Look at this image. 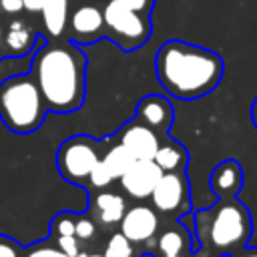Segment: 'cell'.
<instances>
[{
	"instance_id": "cell-1",
	"label": "cell",
	"mask_w": 257,
	"mask_h": 257,
	"mask_svg": "<svg viewBox=\"0 0 257 257\" xmlns=\"http://www.w3.org/2000/svg\"><path fill=\"white\" fill-rule=\"evenodd\" d=\"M32 78L52 112H72L82 106L86 92V58L74 42L54 38L42 42L32 58Z\"/></svg>"
},
{
	"instance_id": "cell-2",
	"label": "cell",
	"mask_w": 257,
	"mask_h": 257,
	"mask_svg": "<svg viewBox=\"0 0 257 257\" xmlns=\"http://www.w3.org/2000/svg\"><path fill=\"white\" fill-rule=\"evenodd\" d=\"M223 70L225 66L217 52L185 40L165 42L155 56V72L161 86L181 100L201 98L215 90Z\"/></svg>"
},
{
	"instance_id": "cell-3",
	"label": "cell",
	"mask_w": 257,
	"mask_h": 257,
	"mask_svg": "<svg viewBox=\"0 0 257 257\" xmlns=\"http://www.w3.org/2000/svg\"><path fill=\"white\" fill-rule=\"evenodd\" d=\"M197 237L201 245L215 253H233L245 245L251 235V217L235 197H223L213 207L195 215Z\"/></svg>"
},
{
	"instance_id": "cell-4",
	"label": "cell",
	"mask_w": 257,
	"mask_h": 257,
	"mask_svg": "<svg viewBox=\"0 0 257 257\" xmlns=\"http://www.w3.org/2000/svg\"><path fill=\"white\" fill-rule=\"evenodd\" d=\"M46 102L32 74H16L0 82V118L18 135L36 131L46 116Z\"/></svg>"
},
{
	"instance_id": "cell-5",
	"label": "cell",
	"mask_w": 257,
	"mask_h": 257,
	"mask_svg": "<svg viewBox=\"0 0 257 257\" xmlns=\"http://www.w3.org/2000/svg\"><path fill=\"white\" fill-rule=\"evenodd\" d=\"M102 16H104V38L112 40L124 52H133L141 48L153 32L149 14L137 12L116 0H106L102 4Z\"/></svg>"
},
{
	"instance_id": "cell-6",
	"label": "cell",
	"mask_w": 257,
	"mask_h": 257,
	"mask_svg": "<svg viewBox=\"0 0 257 257\" xmlns=\"http://www.w3.org/2000/svg\"><path fill=\"white\" fill-rule=\"evenodd\" d=\"M100 161L96 143L84 135L66 139L58 153H56V165L60 175L76 185H86L88 175L94 169V165Z\"/></svg>"
},
{
	"instance_id": "cell-7",
	"label": "cell",
	"mask_w": 257,
	"mask_h": 257,
	"mask_svg": "<svg viewBox=\"0 0 257 257\" xmlns=\"http://www.w3.org/2000/svg\"><path fill=\"white\" fill-rule=\"evenodd\" d=\"M68 40L74 44H92L104 36V16L102 4L98 0L78 2L68 14L66 22Z\"/></svg>"
},
{
	"instance_id": "cell-8",
	"label": "cell",
	"mask_w": 257,
	"mask_h": 257,
	"mask_svg": "<svg viewBox=\"0 0 257 257\" xmlns=\"http://www.w3.org/2000/svg\"><path fill=\"white\" fill-rule=\"evenodd\" d=\"M153 207L163 215H177L189 207V185L183 171L163 173L151 193Z\"/></svg>"
},
{
	"instance_id": "cell-9",
	"label": "cell",
	"mask_w": 257,
	"mask_h": 257,
	"mask_svg": "<svg viewBox=\"0 0 257 257\" xmlns=\"http://www.w3.org/2000/svg\"><path fill=\"white\" fill-rule=\"evenodd\" d=\"M163 171L153 159H135V163L120 177L122 189L133 199H149Z\"/></svg>"
},
{
	"instance_id": "cell-10",
	"label": "cell",
	"mask_w": 257,
	"mask_h": 257,
	"mask_svg": "<svg viewBox=\"0 0 257 257\" xmlns=\"http://www.w3.org/2000/svg\"><path fill=\"white\" fill-rule=\"evenodd\" d=\"M118 143L135 157V159H153L161 139L157 135V131H153L151 126H147L143 120L135 118L131 122H126L120 133H118Z\"/></svg>"
},
{
	"instance_id": "cell-11",
	"label": "cell",
	"mask_w": 257,
	"mask_h": 257,
	"mask_svg": "<svg viewBox=\"0 0 257 257\" xmlns=\"http://www.w3.org/2000/svg\"><path fill=\"white\" fill-rule=\"evenodd\" d=\"M120 223V233L131 243H145L153 239L159 231V217L153 207L147 205H135L124 211Z\"/></svg>"
},
{
	"instance_id": "cell-12",
	"label": "cell",
	"mask_w": 257,
	"mask_h": 257,
	"mask_svg": "<svg viewBox=\"0 0 257 257\" xmlns=\"http://www.w3.org/2000/svg\"><path fill=\"white\" fill-rule=\"evenodd\" d=\"M137 118L157 133H165L173 122V106L165 96L147 94L137 104Z\"/></svg>"
},
{
	"instance_id": "cell-13",
	"label": "cell",
	"mask_w": 257,
	"mask_h": 257,
	"mask_svg": "<svg viewBox=\"0 0 257 257\" xmlns=\"http://www.w3.org/2000/svg\"><path fill=\"white\" fill-rule=\"evenodd\" d=\"M126 211V203L120 195L116 193H96L92 195L90 199V215H92V221L102 225V227H112L116 225L122 215Z\"/></svg>"
},
{
	"instance_id": "cell-14",
	"label": "cell",
	"mask_w": 257,
	"mask_h": 257,
	"mask_svg": "<svg viewBox=\"0 0 257 257\" xmlns=\"http://www.w3.org/2000/svg\"><path fill=\"white\" fill-rule=\"evenodd\" d=\"M241 185H243V171H241L239 163L233 159L219 163L215 167V171L211 173V189L221 199L223 197H235L239 193Z\"/></svg>"
},
{
	"instance_id": "cell-15",
	"label": "cell",
	"mask_w": 257,
	"mask_h": 257,
	"mask_svg": "<svg viewBox=\"0 0 257 257\" xmlns=\"http://www.w3.org/2000/svg\"><path fill=\"white\" fill-rule=\"evenodd\" d=\"M36 32L24 20H12L4 30V56H24L36 44Z\"/></svg>"
},
{
	"instance_id": "cell-16",
	"label": "cell",
	"mask_w": 257,
	"mask_h": 257,
	"mask_svg": "<svg viewBox=\"0 0 257 257\" xmlns=\"http://www.w3.org/2000/svg\"><path fill=\"white\" fill-rule=\"evenodd\" d=\"M42 22L46 32L52 38H60L66 32V22H68V0H46L44 6L40 8Z\"/></svg>"
},
{
	"instance_id": "cell-17",
	"label": "cell",
	"mask_w": 257,
	"mask_h": 257,
	"mask_svg": "<svg viewBox=\"0 0 257 257\" xmlns=\"http://www.w3.org/2000/svg\"><path fill=\"white\" fill-rule=\"evenodd\" d=\"M189 247V237L187 233L179 227H167L159 237H157V257H185Z\"/></svg>"
},
{
	"instance_id": "cell-18",
	"label": "cell",
	"mask_w": 257,
	"mask_h": 257,
	"mask_svg": "<svg viewBox=\"0 0 257 257\" xmlns=\"http://www.w3.org/2000/svg\"><path fill=\"white\" fill-rule=\"evenodd\" d=\"M153 161L161 167L163 173H175V171H185L187 167V153L181 145H177L175 141H167L161 143Z\"/></svg>"
},
{
	"instance_id": "cell-19",
	"label": "cell",
	"mask_w": 257,
	"mask_h": 257,
	"mask_svg": "<svg viewBox=\"0 0 257 257\" xmlns=\"http://www.w3.org/2000/svg\"><path fill=\"white\" fill-rule=\"evenodd\" d=\"M100 161L104 163V167L110 171V175H112L114 179H120V177L124 175V171L135 163V157H133L120 143H116L114 147H110V149L104 153V157H102Z\"/></svg>"
},
{
	"instance_id": "cell-20",
	"label": "cell",
	"mask_w": 257,
	"mask_h": 257,
	"mask_svg": "<svg viewBox=\"0 0 257 257\" xmlns=\"http://www.w3.org/2000/svg\"><path fill=\"white\" fill-rule=\"evenodd\" d=\"M104 257H133V243L120 231L112 233L106 243Z\"/></svg>"
},
{
	"instance_id": "cell-21",
	"label": "cell",
	"mask_w": 257,
	"mask_h": 257,
	"mask_svg": "<svg viewBox=\"0 0 257 257\" xmlns=\"http://www.w3.org/2000/svg\"><path fill=\"white\" fill-rule=\"evenodd\" d=\"M112 181H114V177L110 175V171L104 167L102 161H98V163L94 165V169L90 171V175H88V183H86V185H90L92 189H106Z\"/></svg>"
},
{
	"instance_id": "cell-22",
	"label": "cell",
	"mask_w": 257,
	"mask_h": 257,
	"mask_svg": "<svg viewBox=\"0 0 257 257\" xmlns=\"http://www.w3.org/2000/svg\"><path fill=\"white\" fill-rule=\"evenodd\" d=\"M74 223H76V217H72L70 213H60L52 219V233H56V235H74Z\"/></svg>"
},
{
	"instance_id": "cell-23",
	"label": "cell",
	"mask_w": 257,
	"mask_h": 257,
	"mask_svg": "<svg viewBox=\"0 0 257 257\" xmlns=\"http://www.w3.org/2000/svg\"><path fill=\"white\" fill-rule=\"evenodd\" d=\"M94 233H96V223L92 219L76 217V223H74V235H76V239L88 241V239L94 237Z\"/></svg>"
},
{
	"instance_id": "cell-24",
	"label": "cell",
	"mask_w": 257,
	"mask_h": 257,
	"mask_svg": "<svg viewBox=\"0 0 257 257\" xmlns=\"http://www.w3.org/2000/svg\"><path fill=\"white\" fill-rule=\"evenodd\" d=\"M56 247L68 257H76L80 253V239L76 235H56Z\"/></svg>"
},
{
	"instance_id": "cell-25",
	"label": "cell",
	"mask_w": 257,
	"mask_h": 257,
	"mask_svg": "<svg viewBox=\"0 0 257 257\" xmlns=\"http://www.w3.org/2000/svg\"><path fill=\"white\" fill-rule=\"evenodd\" d=\"M82 255H84V253L80 251L76 257H82ZM24 257H68V255L62 253L58 247H52V245H36V247H32V249H28Z\"/></svg>"
},
{
	"instance_id": "cell-26",
	"label": "cell",
	"mask_w": 257,
	"mask_h": 257,
	"mask_svg": "<svg viewBox=\"0 0 257 257\" xmlns=\"http://www.w3.org/2000/svg\"><path fill=\"white\" fill-rule=\"evenodd\" d=\"M116 2L133 8L137 12H143V14H151V10L155 6V0H116Z\"/></svg>"
},
{
	"instance_id": "cell-27",
	"label": "cell",
	"mask_w": 257,
	"mask_h": 257,
	"mask_svg": "<svg viewBox=\"0 0 257 257\" xmlns=\"http://www.w3.org/2000/svg\"><path fill=\"white\" fill-rule=\"evenodd\" d=\"M0 257H20L18 247L8 237H0Z\"/></svg>"
},
{
	"instance_id": "cell-28",
	"label": "cell",
	"mask_w": 257,
	"mask_h": 257,
	"mask_svg": "<svg viewBox=\"0 0 257 257\" xmlns=\"http://www.w3.org/2000/svg\"><path fill=\"white\" fill-rule=\"evenodd\" d=\"M0 8L6 14H18L24 10V0H0Z\"/></svg>"
},
{
	"instance_id": "cell-29",
	"label": "cell",
	"mask_w": 257,
	"mask_h": 257,
	"mask_svg": "<svg viewBox=\"0 0 257 257\" xmlns=\"http://www.w3.org/2000/svg\"><path fill=\"white\" fill-rule=\"evenodd\" d=\"M46 0H24V10L28 12H40V8L44 6Z\"/></svg>"
},
{
	"instance_id": "cell-30",
	"label": "cell",
	"mask_w": 257,
	"mask_h": 257,
	"mask_svg": "<svg viewBox=\"0 0 257 257\" xmlns=\"http://www.w3.org/2000/svg\"><path fill=\"white\" fill-rule=\"evenodd\" d=\"M251 120H253V124H255V128H257V98H255L253 104H251Z\"/></svg>"
},
{
	"instance_id": "cell-31",
	"label": "cell",
	"mask_w": 257,
	"mask_h": 257,
	"mask_svg": "<svg viewBox=\"0 0 257 257\" xmlns=\"http://www.w3.org/2000/svg\"><path fill=\"white\" fill-rule=\"evenodd\" d=\"M235 257H257V249H247V251H241V253H237Z\"/></svg>"
},
{
	"instance_id": "cell-32",
	"label": "cell",
	"mask_w": 257,
	"mask_h": 257,
	"mask_svg": "<svg viewBox=\"0 0 257 257\" xmlns=\"http://www.w3.org/2000/svg\"><path fill=\"white\" fill-rule=\"evenodd\" d=\"M4 56V28L0 26V58Z\"/></svg>"
},
{
	"instance_id": "cell-33",
	"label": "cell",
	"mask_w": 257,
	"mask_h": 257,
	"mask_svg": "<svg viewBox=\"0 0 257 257\" xmlns=\"http://www.w3.org/2000/svg\"><path fill=\"white\" fill-rule=\"evenodd\" d=\"M82 257H104V255H98V253H90V255H88V253H84Z\"/></svg>"
}]
</instances>
